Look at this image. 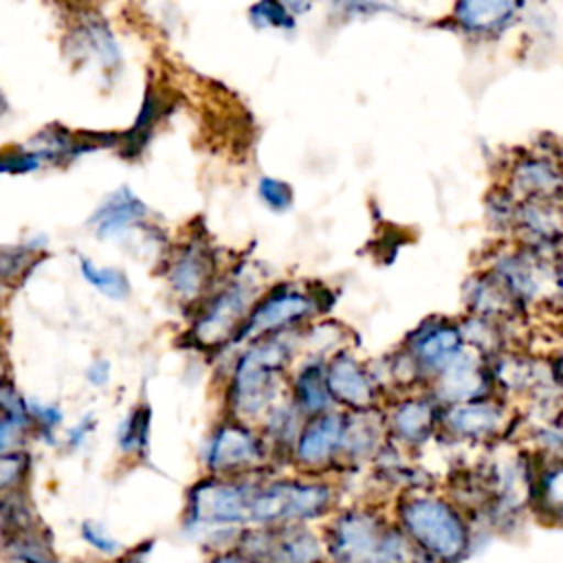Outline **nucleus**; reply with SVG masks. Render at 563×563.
<instances>
[{
  "instance_id": "obj_23",
  "label": "nucleus",
  "mask_w": 563,
  "mask_h": 563,
  "mask_svg": "<svg viewBox=\"0 0 563 563\" xmlns=\"http://www.w3.org/2000/svg\"><path fill=\"white\" fill-rule=\"evenodd\" d=\"M79 271L92 288H97L101 295H106L110 299L121 301L130 295V282H128L125 273L119 268L97 266L92 260L79 257Z\"/></svg>"
},
{
  "instance_id": "obj_38",
  "label": "nucleus",
  "mask_w": 563,
  "mask_h": 563,
  "mask_svg": "<svg viewBox=\"0 0 563 563\" xmlns=\"http://www.w3.org/2000/svg\"><path fill=\"white\" fill-rule=\"evenodd\" d=\"M411 563H431V561H429V559H424V561H422V559H413Z\"/></svg>"
},
{
  "instance_id": "obj_22",
  "label": "nucleus",
  "mask_w": 563,
  "mask_h": 563,
  "mask_svg": "<svg viewBox=\"0 0 563 563\" xmlns=\"http://www.w3.org/2000/svg\"><path fill=\"white\" fill-rule=\"evenodd\" d=\"M378 446V427L367 413L345 418L341 453L347 457H367Z\"/></svg>"
},
{
  "instance_id": "obj_32",
  "label": "nucleus",
  "mask_w": 563,
  "mask_h": 563,
  "mask_svg": "<svg viewBox=\"0 0 563 563\" xmlns=\"http://www.w3.org/2000/svg\"><path fill=\"white\" fill-rule=\"evenodd\" d=\"M205 563H257V561L251 559L249 554L240 552V550L233 548V545H220V548H216V550L209 554V559H207Z\"/></svg>"
},
{
  "instance_id": "obj_4",
  "label": "nucleus",
  "mask_w": 563,
  "mask_h": 563,
  "mask_svg": "<svg viewBox=\"0 0 563 563\" xmlns=\"http://www.w3.org/2000/svg\"><path fill=\"white\" fill-rule=\"evenodd\" d=\"M466 347L462 325L449 319H429L409 334L405 352L411 356L420 374L438 376Z\"/></svg>"
},
{
  "instance_id": "obj_27",
  "label": "nucleus",
  "mask_w": 563,
  "mask_h": 563,
  "mask_svg": "<svg viewBox=\"0 0 563 563\" xmlns=\"http://www.w3.org/2000/svg\"><path fill=\"white\" fill-rule=\"evenodd\" d=\"M257 194L262 198V202L275 211V213H284L290 205H292V187L279 178L273 176H262L257 183Z\"/></svg>"
},
{
  "instance_id": "obj_17",
  "label": "nucleus",
  "mask_w": 563,
  "mask_h": 563,
  "mask_svg": "<svg viewBox=\"0 0 563 563\" xmlns=\"http://www.w3.org/2000/svg\"><path fill=\"white\" fill-rule=\"evenodd\" d=\"M207 277H209V260L198 249H189L174 264L169 273V284L180 297L191 299L202 290V286L207 284Z\"/></svg>"
},
{
  "instance_id": "obj_24",
  "label": "nucleus",
  "mask_w": 563,
  "mask_h": 563,
  "mask_svg": "<svg viewBox=\"0 0 563 563\" xmlns=\"http://www.w3.org/2000/svg\"><path fill=\"white\" fill-rule=\"evenodd\" d=\"M150 418L147 407H136L119 427V446L125 453H145L150 438Z\"/></svg>"
},
{
  "instance_id": "obj_31",
  "label": "nucleus",
  "mask_w": 563,
  "mask_h": 563,
  "mask_svg": "<svg viewBox=\"0 0 563 563\" xmlns=\"http://www.w3.org/2000/svg\"><path fill=\"white\" fill-rule=\"evenodd\" d=\"M26 411H29V418H37L46 431H53L62 422V411L55 405L26 400Z\"/></svg>"
},
{
  "instance_id": "obj_6",
  "label": "nucleus",
  "mask_w": 563,
  "mask_h": 563,
  "mask_svg": "<svg viewBox=\"0 0 563 563\" xmlns=\"http://www.w3.org/2000/svg\"><path fill=\"white\" fill-rule=\"evenodd\" d=\"M482 354L473 347H464L462 354L444 367L438 376H433V396L444 407L462 405L473 400H486L490 387L495 385L493 369L488 372L482 365Z\"/></svg>"
},
{
  "instance_id": "obj_7",
  "label": "nucleus",
  "mask_w": 563,
  "mask_h": 563,
  "mask_svg": "<svg viewBox=\"0 0 563 563\" xmlns=\"http://www.w3.org/2000/svg\"><path fill=\"white\" fill-rule=\"evenodd\" d=\"M264 457V446L260 438L235 422L222 424L209 442L207 468L218 477H244L249 468H255Z\"/></svg>"
},
{
  "instance_id": "obj_10",
  "label": "nucleus",
  "mask_w": 563,
  "mask_h": 563,
  "mask_svg": "<svg viewBox=\"0 0 563 563\" xmlns=\"http://www.w3.org/2000/svg\"><path fill=\"white\" fill-rule=\"evenodd\" d=\"M325 383L332 400L367 411L376 400V383L369 376V372L347 352L336 354L328 369H325Z\"/></svg>"
},
{
  "instance_id": "obj_28",
  "label": "nucleus",
  "mask_w": 563,
  "mask_h": 563,
  "mask_svg": "<svg viewBox=\"0 0 563 563\" xmlns=\"http://www.w3.org/2000/svg\"><path fill=\"white\" fill-rule=\"evenodd\" d=\"M46 161L44 154L26 147H18L13 152L0 154V174H26L35 172Z\"/></svg>"
},
{
  "instance_id": "obj_33",
  "label": "nucleus",
  "mask_w": 563,
  "mask_h": 563,
  "mask_svg": "<svg viewBox=\"0 0 563 563\" xmlns=\"http://www.w3.org/2000/svg\"><path fill=\"white\" fill-rule=\"evenodd\" d=\"M86 376H88V380H90L92 385H97V387L106 385V383H108V378H110V363H108V361H103V358L95 361V363L88 367Z\"/></svg>"
},
{
  "instance_id": "obj_2",
  "label": "nucleus",
  "mask_w": 563,
  "mask_h": 563,
  "mask_svg": "<svg viewBox=\"0 0 563 563\" xmlns=\"http://www.w3.org/2000/svg\"><path fill=\"white\" fill-rule=\"evenodd\" d=\"M400 530L431 563H455L468 550V530L460 512L431 495L405 497L398 504Z\"/></svg>"
},
{
  "instance_id": "obj_1",
  "label": "nucleus",
  "mask_w": 563,
  "mask_h": 563,
  "mask_svg": "<svg viewBox=\"0 0 563 563\" xmlns=\"http://www.w3.org/2000/svg\"><path fill=\"white\" fill-rule=\"evenodd\" d=\"M328 563H411L413 545L405 532L367 508L336 512L323 528Z\"/></svg>"
},
{
  "instance_id": "obj_16",
  "label": "nucleus",
  "mask_w": 563,
  "mask_h": 563,
  "mask_svg": "<svg viewBox=\"0 0 563 563\" xmlns=\"http://www.w3.org/2000/svg\"><path fill=\"white\" fill-rule=\"evenodd\" d=\"M517 4L501 0H484V2H460L453 9L455 22L473 35H493L501 31L517 13Z\"/></svg>"
},
{
  "instance_id": "obj_5",
  "label": "nucleus",
  "mask_w": 563,
  "mask_h": 563,
  "mask_svg": "<svg viewBox=\"0 0 563 563\" xmlns=\"http://www.w3.org/2000/svg\"><path fill=\"white\" fill-rule=\"evenodd\" d=\"M286 358V350L282 343L271 341L249 350L235 369V402L244 411H257L271 398L273 374Z\"/></svg>"
},
{
  "instance_id": "obj_37",
  "label": "nucleus",
  "mask_w": 563,
  "mask_h": 563,
  "mask_svg": "<svg viewBox=\"0 0 563 563\" xmlns=\"http://www.w3.org/2000/svg\"><path fill=\"white\" fill-rule=\"evenodd\" d=\"M556 372H559V376H561V380H563V352H561V356H559V367H556Z\"/></svg>"
},
{
  "instance_id": "obj_8",
  "label": "nucleus",
  "mask_w": 563,
  "mask_h": 563,
  "mask_svg": "<svg viewBox=\"0 0 563 563\" xmlns=\"http://www.w3.org/2000/svg\"><path fill=\"white\" fill-rule=\"evenodd\" d=\"M440 424L462 440H493L508 427V411L499 402L473 400L440 409Z\"/></svg>"
},
{
  "instance_id": "obj_18",
  "label": "nucleus",
  "mask_w": 563,
  "mask_h": 563,
  "mask_svg": "<svg viewBox=\"0 0 563 563\" xmlns=\"http://www.w3.org/2000/svg\"><path fill=\"white\" fill-rule=\"evenodd\" d=\"M77 51L81 55H92L95 59H99L103 66H112L119 62V46L117 40L112 35V31L108 29L106 22L101 20H90L84 22L77 31Z\"/></svg>"
},
{
  "instance_id": "obj_14",
  "label": "nucleus",
  "mask_w": 563,
  "mask_h": 563,
  "mask_svg": "<svg viewBox=\"0 0 563 563\" xmlns=\"http://www.w3.org/2000/svg\"><path fill=\"white\" fill-rule=\"evenodd\" d=\"M440 424V407L429 398H405L398 402L389 416V427L394 435L405 444H422Z\"/></svg>"
},
{
  "instance_id": "obj_9",
  "label": "nucleus",
  "mask_w": 563,
  "mask_h": 563,
  "mask_svg": "<svg viewBox=\"0 0 563 563\" xmlns=\"http://www.w3.org/2000/svg\"><path fill=\"white\" fill-rule=\"evenodd\" d=\"M345 416L319 413L314 416L295 440V460L306 468H319L332 462L343 446Z\"/></svg>"
},
{
  "instance_id": "obj_12",
  "label": "nucleus",
  "mask_w": 563,
  "mask_h": 563,
  "mask_svg": "<svg viewBox=\"0 0 563 563\" xmlns=\"http://www.w3.org/2000/svg\"><path fill=\"white\" fill-rule=\"evenodd\" d=\"M510 189L526 200H556L563 191V169L545 156H528L519 161L510 176Z\"/></svg>"
},
{
  "instance_id": "obj_3",
  "label": "nucleus",
  "mask_w": 563,
  "mask_h": 563,
  "mask_svg": "<svg viewBox=\"0 0 563 563\" xmlns=\"http://www.w3.org/2000/svg\"><path fill=\"white\" fill-rule=\"evenodd\" d=\"M229 545L257 563H328L323 541L308 523L244 528L235 532Z\"/></svg>"
},
{
  "instance_id": "obj_19",
  "label": "nucleus",
  "mask_w": 563,
  "mask_h": 563,
  "mask_svg": "<svg viewBox=\"0 0 563 563\" xmlns=\"http://www.w3.org/2000/svg\"><path fill=\"white\" fill-rule=\"evenodd\" d=\"M295 396H297V405L303 411H308L312 416L325 413L332 396L328 391L325 369L319 363L306 365L301 369V374L297 376V383H295Z\"/></svg>"
},
{
  "instance_id": "obj_21",
  "label": "nucleus",
  "mask_w": 563,
  "mask_h": 563,
  "mask_svg": "<svg viewBox=\"0 0 563 563\" xmlns=\"http://www.w3.org/2000/svg\"><path fill=\"white\" fill-rule=\"evenodd\" d=\"M161 99L156 97V92L154 90H147L145 92V99H143V106H141V112H139V117H136V121H134V128L121 139V152H123V156H128V158H132V156H136L143 147H145V143H147V139H150V134H152V128L156 125V121L161 119Z\"/></svg>"
},
{
  "instance_id": "obj_25",
  "label": "nucleus",
  "mask_w": 563,
  "mask_h": 563,
  "mask_svg": "<svg viewBox=\"0 0 563 563\" xmlns=\"http://www.w3.org/2000/svg\"><path fill=\"white\" fill-rule=\"evenodd\" d=\"M251 22L260 29L273 26V29H292L295 26V15L288 4L275 2V0H264L257 2L249 9Z\"/></svg>"
},
{
  "instance_id": "obj_13",
  "label": "nucleus",
  "mask_w": 563,
  "mask_h": 563,
  "mask_svg": "<svg viewBox=\"0 0 563 563\" xmlns=\"http://www.w3.org/2000/svg\"><path fill=\"white\" fill-rule=\"evenodd\" d=\"M145 216H147L145 202L130 187H119L117 191L108 194L101 200V205L92 211L90 224L95 227V233L99 238H114L125 233Z\"/></svg>"
},
{
  "instance_id": "obj_34",
  "label": "nucleus",
  "mask_w": 563,
  "mask_h": 563,
  "mask_svg": "<svg viewBox=\"0 0 563 563\" xmlns=\"http://www.w3.org/2000/svg\"><path fill=\"white\" fill-rule=\"evenodd\" d=\"M145 556H147V552L141 545V548H134V550H123L119 556L97 561V563H145Z\"/></svg>"
},
{
  "instance_id": "obj_11",
  "label": "nucleus",
  "mask_w": 563,
  "mask_h": 563,
  "mask_svg": "<svg viewBox=\"0 0 563 563\" xmlns=\"http://www.w3.org/2000/svg\"><path fill=\"white\" fill-rule=\"evenodd\" d=\"M312 301L314 299L282 286L253 308V312L240 334L242 336L264 334L268 330H277L292 321H299L301 317H306L312 310Z\"/></svg>"
},
{
  "instance_id": "obj_29",
  "label": "nucleus",
  "mask_w": 563,
  "mask_h": 563,
  "mask_svg": "<svg viewBox=\"0 0 563 563\" xmlns=\"http://www.w3.org/2000/svg\"><path fill=\"white\" fill-rule=\"evenodd\" d=\"M81 539L92 548V550H97L99 554H103V556H108V559H114V556H119L123 550H121V545H119V541L114 539V537H110L106 530H103V526H99V523H95V521H84L81 523Z\"/></svg>"
},
{
  "instance_id": "obj_36",
  "label": "nucleus",
  "mask_w": 563,
  "mask_h": 563,
  "mask_svg": "<svg viewBox=\"0 0 563 563\" xmlns=\"http://www.w3.org/2000/svg\"><path fill=\"white\" fill-rule=\"evenodd\" d=\"M9 112V101H7V97H4V92L0 90V117H4Z\"/></svg>"
},
{
  "instance_id": "obj_26",
  "label": "nucleus",
  "mask_w": 563,
  "mask_h": 563,
  "mask_svg": "<svg viewBox=\"0 0 563 563\" xmlns=\"http://www.w3.org/2000/svg\"><path fill=\"white\" fill-rule=\"evenodd\" d=\"M29 475V455L20 451L0 453V493L22 490Z\"/></svg>"
},
{
  "instance_id": "obj_35",
  "label": "nucleus",
  "mask_w": 563,
  "mask_h": 563,
  "mask_svg": "<svg viewBox=\"0 0 563 563\" xmlns=\"http://www.w3.org/2000/svg\"><path fill=\"white\" fill-rule=\"evenodd\" d=\"M92 429V424L88 422V420H84V422H79L70 433H68V440H70V444L73 446H77V444H81L84 442V438H86V433Z\"/></svg>"
},
{
  "instance_id": "obj_30",
  "label": "nucleus",
  "mask_w": 563,
  "mask_h": 563,
  "mask_svg": "<svg viewBox=\"0 0 563 563\" xmlns=\"http://www.w3.org/2000/svg\"><path fill=\"white\" fill-rule=\"evenodd\" d=\"M29 416H18V413H7L0 409V453L15 451V444L24 435L29 427Z\"/></svg>"
},
{
  "instance_id": "obj_15",
  "label": "nucleus",
  "mask_w": 563,
  "mask_h": 563,
  "mask_svg": "<svg viewBox=\"0 0 563 563\" xmlns=\"http://www.w3.org/2000/svg\"><path fill=\"white\" fill-rule=\"evenodd\" d=\"M249 303V290L242 284H233L222 290L198 323V336L202 341H218L227 336L244 314Z\"/></svg>"
},
{
  "instance_id": "obj_20",
  "label": "nucleus",
  "mask_w": 563,
  "mask_h": 563,
  "mask_svg": "<svg viewBox=\"0 0 563 563\" xmlns=\"http://www.w3.org/2000/svg\"><path fill=\"white\" fill-rule=\"evenodd\" d=\"M534 499L545 517L563 521V460H556L541 471L534 484Z\"/></svg>"
}]
</instances>
